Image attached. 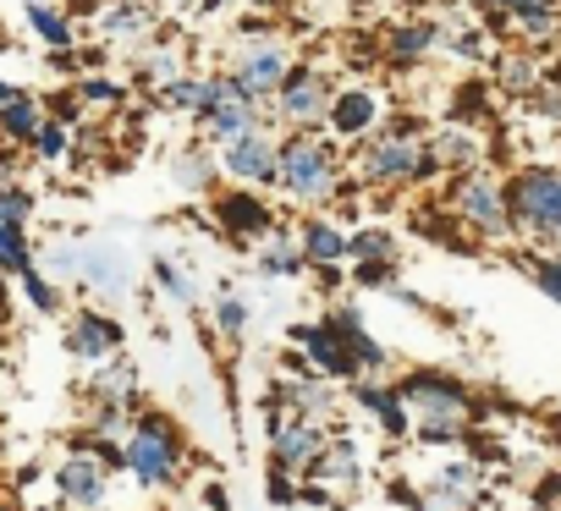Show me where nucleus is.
<instances>
[{"instance_id":"1","label":"nucleus","mask_w":561,"mask_h":511,"mask_svg":"<svg viewBox=\"0 0 561 511\" xmlns=\"http://www.w3.org/2000/svg\"><path fill=\"white\" fill-rule=\"evenodd\" d=\"M353 193L347 154L331 132H280V171H275V198L304 214H325Z\"/></svg>"},{"instance_id":"2","label":"nucleus","mask_w":561,"mask_h":511,"mask_svg":"<svg viewBox=\"0 0 561 511\" xmlns=\"http://www.w3.org/2000/svg\"><path fill=\"white\" fill-rule=\"evenodd\" d=\"M397 396L408 402L413 413V440L430 445V451H451V445H468L473 440V423H479V396L446 374V369H408L402 380H391Z\"/></svg>"},{"instance_id":"3","label":"nucleus","mask_w":561,"mask_h":511,"mask_svg":"<svg viewBox=\"0 0 561 511\" xmlns=\"http://www.w3.org/2000/svg\"><path fill=\"white\" fill-rule=\"evenodd\" d=\"M187 462H193V445H187L182 423L165 407H144L122 440V473L149 495H171V489H182Z\"/></svg>"},{"instance_id":"4","label":"nucleus","mask_w":561,"mask_h":511,"mask_svg":"<svg viewBox=\"0 0 561 511\" xmlns=\"http://www.w3.org/2000/svg\"><path fill=\"white\" fill-rule=\"evenodd\" d=\"M512 231L539 253H561V160H517L506 171Z\"/></svg>"},{"instance_id":"5","label":"nucleus","mask_w":561,"mask_h":511,"mask_svg":"<svg viewBox=\"0 0 561 511\" xmlns=\"http://www.w3.org/2000/svg\"><path fill=\"white\" fill-rule=\"evenodd\" d=\"M347 176L364 193H402V187H424L435 182V154H430V132L424 138H397V132H375L369 143H358L347 154Z\"/></svg>"},{"instance_id":"6","label":"nucleus","mask_w":561,"mask_h":511,"mask_svg":"<svg viewBox=\"0 0 561 511\" xmlns=\"http://www.w3.org/2000/svg\"><path fill=\"white\" fill-rule=\"evenodd\" d=\"M440 209L468 231L473 247H501V242H517L512 231V204H506V171H468V176H446V198Z\"/></svg>"},{"instance_id":"7","label":"nucleus","mask_w":561,"mask_h":511,"mask_svg":"<svg viewBox=\"0 0 561 511\" xmlns=\"http://www.w3.org/2000/svg\"><path fill=\"white\" fill-rule=\"evenodd\" d=\"M336 89L342 83L320 61H298L287 72V83L275 89V100H270V127H280V132H325Z\"/></svg>"},{"instance_id":"8","label":"nucleus","mask_w":561,"mask_h":511,"mask_svg":"<svg viewBox=\"0 0 561 511\" xmlns=\"http://www.w3.org/2000/svg\"><path fill=\"white\" fill-rule=\"evenodd\" d=\"M259 418H264V462L287 467V473H298V478L314 473V462L325 456V445H331V434H336V429H325V423L287 418L275 396L259 402Z\"/></svg>"},{"instance_id":"9","label":"nucleus","mask_w":561,"mask_h":511,"mask_svg":"<svg viewBox=\"0 0 561 511\" xmlns=\"http://www.w3.org/2000/svg\"><path fill=\"white\" fill-rule=\"evenodd\" d=\"M293 67H298V56H293L287 39H237V45L226 50V61H220V72H226L248 100H259V105L275 100V89L287 83Z\"/></svg>"},{"instance_id":"10","label":"nucleus","mask_w":561,"mask_h":511,"mask_svg":"<svg viewBox=\"0 0 561 511\" xmlns=\"http://www.w3.org/2000/svg\"><path fill=\"white\" fill-rule=\"evenodd\" d=\"M270 396L280 402V413H287V418L342 429V385L320 380L298 352H287V363H280V380H275V391H270Z\"/></svg>"},{"instance_id":"11","label":"nucleus","mask_w":561,"mask_h":511,"mask_svg":"<svg viewBox=\"0 0 561 511\" xmlns=\"http://www.w3.org/2000/svg\"><path fill=\"white\" fill-rule=\"evenodd\" d=\"M259 127H270V105L248 100V94L215 67V72H209V105H204V116H198V143L220 149V143L248 138V132H259Z\"/></svg>"},{"instance_id":"12","label":"nucleus","mask_w":561,"mask_h":511,"mask_svg":"<svg viewBox=\"0 0 561 511\" xmlns=\"http://www.w3.org/2000/svg\"><path fill=\"white\" fill-rule=\"evenodd\" d=\"M209 220L226 242H242V247H259L280 231V209L270 193H253V187H220L209 193Z\"/></svg>"},{"instance_id":"13","label":"nucleus","mask_w":561,"mask_h":511,"mask_svg":"<svg viewBox=\"0 0 561 511\" xmlns=\"http://www.w3.org/2000/svg\"><path fill=\"white\" fill-rule=\"evenodd\" d=\"M111 478L116 473L94 451H83L78 440H67L61 462L50 467V495H56L61 511H105L111 506Z\"/></svg>"},{"instance_id":"14","label":"nucleus","mask_w":561,"mask_h":511,"mask_svg":"<svg viewBox=\"0 0 561 511\" xmlns=\"http://www.w3.org/2000/svg\"><path fill=\"white\" fill-rule=\"evenodd\" d=\"M61 352L89 374V369H100V363L127 352V325L111 309H72L67 325H61Z\"/></svg>"},{"instance_id":"15","label":"nucleus","mask_w":561,"mask_h":511,"mask_svg":"<svg viewBox=\"0 0 561 511\" xmlns=\"http://www.w3.org/2000/svg\"><path fill=\"white\" fill-rule=\"evenodd\" d=\"M220 160V176L237 182V187H253V193H275V171H280V132L275 127H259L248 138H231L215 149Z\"/></svg>"},{"instance_id":"16","label":"nucleus","mask_w":561,"mask_h":511,"mask_svg":"<svg viewBox=\"0 0 561 511\" xmlns=\"http://www.w3.org/2000/svg\"><path fill=\"white\" fill-rule=\"evenodd\" d=\"M320 320L336 330V341L347 347V358L358 363L364 380H391V363H397V358H391V347L369 330V320H364V309H358L353 298H331V303L320 309Z\"/></svg>"},{"instance_id":"17","label":"nucleus","mask_w":561,"mask_h":511,"mask_svg":"<svg viewBox=\"0 0 561 511\" xmlns=\"http://www.w3.org/2000/svg\"><path fill=\"white\" fill-rule=\"evenodd\" d=\"M287 347H293L320 380H331V385H342V391L364 380L358 363L347 358V347L336 341V330H331L320 314H314V320H293V325H287Z\"/></svg>"},{"instance_id":"18","label":"nucleus","mask_w":561,"mask_h":511,"mask_svg":"<svg viewBox=\"0 0 561 511\" xmlns=\"http://www.w3.org/2000/svg\"><path fill=\"white\" fill-rule=\"evenodd\" d=\"M391 116V100L380 94V89H369V83H342L336 89V100H331V121H325V132L336 138V143H369L375 132H380V121Z\"/></svg>"},{"instance_id":"19","label":"nucleus","mask_w":561,"mask_h":511,"mask_svg":"<svg viewBox=\"0 0 561 511\" xmlns=\"http://www.w3.org/2000/svg\"><path fill=\"white\" fill-rule=\"evenodd\" d=\"M430 154L440 176H468L484 171L495 154V132L490 127H468V121H435L430 127Z\"/></svg>"},{"instance_id":"20","label":"nucleus","mask_w":561,"mask_h":511,"mask_svg":"<svg viewBox=\"0 0 561 511\" xmlns=\"http://www.w3.org/2000/svg\"><path fill=\"white\" fill-rule=\"evenodd\" d=\"M293 236H298V253H304L309 270H347L353 265V225L331 209L325 214H298Z\"/></svg>"},{"instance_id":"21","label":"nucleus","mask_w":561,"mask_h":511,"mask_svg":"<svg viewBox=\"0 0 561 511\" xmlns=\"http://www.w3.org/2000/svg\"><path fill=\"white\" fill-rule=\"evenodd\" d=\"M89 18H94V39L100 45H122V50L149 45L154 28H160V7H154V0H100Z\"/></svg>"},{"instance_id":"22","label":"nucleus","mask_w":561,"mask_h":511,"mask_svg":"<svg viewBox=\"0 0 561 511\" xmlns=\"http://www.w3.org/2000/svg\"><path fill=\"white\" fill-rule=\"evenodd\" d=\"M347 402L391 440V445H402V440H413V413H408V402L397 396V385L391 380H358V385H347Z\"/></svg>"},{"instance_id":"23","label":"nucleus","mask_w":561,"mask_h":511,"mask_svg":"<svg viewBox=\"0 0 561 511\" xmlns=\"http://www.w3.org/2000/svg\"><path fill=\"white\" fill-rule=\"evenodd\" d=\"M83 402H100V407H127V413H144V369L122 352L100 369L83 374Z\"/></svg>"},{"instance_id":"24","label":"nucleus","mask_w":561,"mask_h":511,"mask_svg":"<svg viewBox=\"0 0 561 511\" xmlns=\"http://www.w3.org/2000/svg\"><path fill=\"white\" fill-rule=\"evenodd\" d=\"M364 478H369V467H364V445L353 440V434H331V445H325V456L314 462V473H309V484H320L325 495H353V489H364Z\"/></svg>"},{"instance_id":"25","label":"nucleus","mask_w":561,"mask_h":511,"mask_svg":"<svg viewBox=\"0 0 561 511\" xmlns=\"http://www.w3.org/2000/svg\"><path fill=\"white\" fill-rule=\"evenodd\" d=\"M83 292H100V298H122L133 287V265L127 253L105 247V242H78V276H72Z\"/></svg>"},{"instance_id":"26","label":"nucleus","mask_w":561,"mask_h":511,"mask_svg":"<svg viewBox=\"0 0 561 511\" xmlns=\"http://www.w3.org/2000/svg\"><path fill=\"white\" fill-rule=\"evenodd\" d=\"M187 72V50L176 45V39H149V45H138L133 56H127V78H133V89H144V94H160L165 83H176Z\"/></svg>"},{"instance_id":"27","label":"nucleus","mask_w":561,"mask_h":511,"mask_svg":"<svg viewBox=\"0 0 561 511\" xmlns=\"http://www.w3.org/2000/svg\"><path fill=\"white\" fill-rule=\"evenodd\" d=\"M380 56L391 67H424L440 56V23L430 18H408V23H391L386 39H380Z\"/></svg>"},{"instance_id":"28","label":"nucleus","mask_w":561,"mask_h":511,"mask_svg":"<svg viewBox=\"0 0 561 511\" xmlns=\"http://www.w3.org/2000/svg\"><path fill=\"white\" fill-rule=\"evenodd\" d=\"M23 28H28L50 56L78 50V18H72L67 7H56V0H28V7H23Z\"/></svg>"},{"instance_id":"29","label":"nucleus","mask_w":561,"mask_h":511,"mask_svg":"<svg viewBox=\"0 0 561 511\" xmlns=\"http://www.w3.org/2000/svg\"><path fill=\"white\" fill-rule=\"evenodd\" d=\"M506 34L523 45V50H545L561 39V0H528L506 18Z\"/></svg>"},{"instance_id":"30","label":"nucleus","mask_w":561,"mask_h":511,"mask_svg":"<svg viewBox=\"0 0 561 511\" xmlns=\"http://www.w3.org/2000/svg\"><path fill=\"white\" fill-rule=\"evenodd\" d=\"M209 325H215V336H220L226 347H242V341H248V330H253V303L237 292V281H231V276H220V281H215Z\"/></svg>"},{"instance_id":"31","label":"nucleus","mask_w":561,"mask_h":511,"mask_svg":"<svg viewBox=\"0 0 561 511\" xmlns=\"http://www.w3.org/2000/svg\"><path fill=\"white\" fill-rule=\"evenodd\" d=\"M253 270H259L264 281H304V276H309L293 225H280L270 242H259V247H253Z\"/></svg>"},{"instance_id":"32","label":"nucleus","mask_w":561,"mask_h":511,"mask_svg":"<svg viewBox=\"0 0 561 511\" xmlns=\"http://www.w3.org/2000/svg\"><path fill=\"white\" fill-rule=\"evenodd\" d=\"M490 61H495V94H512V100H534L539 94V83H545L539 56H528V50H495Z\"/></svg>"},{"instance_id":"33","label":"nucleus","mask_w":561,"mask_h":511,"mask_svg":"<svg viewBox=\"0 0 561 511\" xmlns=\"http://www.w3.org/2000/svg\"><path fill=\"white\" fill-rule=\"evenodd\" d=\"M495 83L484 78H462L446 100V121H468V127H495Z\"/></svg>"},{"instance_id":"34","label":"nucleus","mask_w":561,"mask_h":511,"mask_svg":"<svg viewBox=\"0 0 561 511\" xmlns=\"http://www.w3.org/2000/svg\"><path fill=\"white\" fill-rule=\"evenodd\" d=\"M39 127H45V100L34 89H23L7 111H0V143H12V149H28Z\"/></svg>"},{"instance_id":"35","label":"nucleus","mask_w":561,"mask_h":511,"mask_svg":"<svg viewBox=\"0 0 561 511\" xmlns=\"http://www.w3.org/2000/svg\"><path fill=\"white\" fill-rule=\"evenodd\" d=\"M440 56H451V61H490L495 50H490V34H484V23H473V18H446L440 23Z\"/></svg>"},{"instance_id":"36","label":"nucleus","mask_w":561,"mask_h":511,"mask_svg":"<svg viewBox=\"0 0 561 511\" xmlns=\"http://www.w3.org/2000/svg\"><path fill=\"white\" fill-rule=\"evenodd\" d=\"M402 236L386 220H353V265H391Z\"/></svg>"},{"instance_id":"37","label":"nucleus","mask_w":561,"mask_h":511,"mask_svg":"<svg viewBox=\"0 0 561 511\" xmlns=\"http://www.w3.org/2000/svg\"><path fill=\"white\" fill-rule=\"evenodd\" d=\"M154 105L165 111V116H204V105H209V78L204 72H182L176 83H165L160 94H154Z\"/></svg>"},{"instance_id":"38","label":"nucleus","mask_w":561,"mask_h":511,"mask_svg":"<svg viewBox=\"0 0 561 511\" xmlns=\"http://www.w3.org/2000/svg\"><path fill=\"white\" fill-rule=\"evenodd\" d=\"M72 94L83 111H122L133 100V83H122L111 72H83V78H72Z\"/></svg>"},{"instance_id":"39","label":"nucleus","mask_w":561,"mask_h":511,"mask_svg":"<svg viewBox=\"0 0 561 511\" xmlns=\"http://www.w3.org/2000/svg\"><path fill=\"white\" fill-rule=\"evenodd\" d=\"M171 171H176V187H187V193H215L220 160L209 154V143H187V149L171 160Z\"/></svg>"},{"instance_id":"40","label":"nucleus","mask_w":561,"mask_h":511,"mask_svg":"<svg viewBox=\"0 0 561 511\" xmlns=\"http://www.w3.org/2000/svg\"><path fill=\"white\" fill-rule=\"evenodd\" d=\"M149 281H154V292H160L165 303H176V309H193V303H198L193 276L171 259V253H154V259H149Z\"/></svg>"},{"instance_id":"41","label":"nucleus","mask_w":561,"mask_h":511,"mask_svg":"<svg viewBox=\"0 0 561 511\" xmlns=\"http://www.w3.org/2000/svg\"><path fill=\"white\" fill-rule=\"evenodd\" d=\"M72 154H78V132L45 116V127H39L34 143H28V160H39V165H67Z\"/></svg>"},{"instance_id":"42","label":"nucleus","mask_w":561,"mask_h":511,"mask_svg":"<svg viewBox=\"0 0 561 511\" xmlns=\"http://www.w3.org/2000/svg\"><path fill=\"white\" fill-rule=\"evenodd\" d=\"M18 292H23V303H28L34 314H45V320L67 314V292H61V281H50L39 265H34L28 276H18Z\"/></svg>"},{"instance_id":"43","label":"nucleus","mask_w":561,"mask_h":511,"mask_svg":"<svg viewBox=\"0 0 561 511\" xmlns=\"http://www.w3.org/2000/svg\"><path fill=\"white\" fill-rule=\"evenodd\" d=\"M39 214V193L28 182H7L0 187V225H12V231H28Z\"/></svg>"},{"instance_id":"44","label":"nucleus","mask_w":561,"mask_h":511,"mask_svg":"<svg viewBox=\"0 0 561 511\" xmlns=\"http://www.w3.org/2000/svg\"><path fill=\"white\" fill-rule=\"evenodd\" d=\"M39 265V253H34V242H28V231H12V225H0V276H28Z\"/></svg>"},{"instance_id":"45","label":"nucleus","mask_w":561,"mask_h":511,"mask_svg":"<svg viewBox=\"0 0 561 511\" xmlns=\"http://www.w3.org/2000/svg\"><path fill=\"white\" fill-rule=\"evenodd\" d=\"M264 500H270L275 511L304 506V478H298V473H287V467H275V462H264Z\"/></svg>"},{"instance_id":"46","label":"nucleus","mask_w":561,"mask_h":511,"mask_svg":"<svg viewBox=\"0 0 561 511\" xmlns=\"http://www.w3.org/2000/svg\"><path fill=\"white\" fill-rule=\"evenodd\" d=\"M523 270H528V281L561 309V253H539V247H534V253H523Z\"/></svg>"},{"instance_id":"47","label":"nucleus","mask_w":561,"mask_h":511,"mask_svg":"<svg viewBox=\"0 0 561 511\" xmlns=\"http://www.w3.org/2000/svg\"><path fill=\"white\" fill-rule=\"evenodd\" d=\"M347 281L358 287V292H397L402 287V265L391 259V265H347Z\"/></svg>"},{"instance_id":"48","label":"nucleus","mask_w":561,"mask_h":511,"mask_svg":"<svg viewBox=\"0 0 561 511\" xmlns=\"http://www.w3.org/2000/svg\"><path fill=\"white\" fill-rule=\"evenodd\" d=\"M39 100H45V116H50V121H61V127H72V132H78V127H83V116H89V111L78 105L72 83H67V89H56V94H39Z\"/></svg>"},{"instance_id":"49","label":"nucleus","mask_w":561,"mask_h":511,"mask_svg":"<svg viewBox=\"0 0 561 511\" xmlns=\"http://www.w3.org/2000/svg\"><path fill=\"white\" fill-rule=\"evenodd\" d=\"M528 111H534V116H545V121H561V83H556V78H545V83H539V94L528 100Z\"/></svg>"},{"instance_id":"50","label":"nucleus","mask_w":561,"mask_h":511,"mask_svg":"<svg viewBox=\"0 0 561 511\" xmlns=\"http://www.w3.org/2000/svg\"><path fill=\"white\" fill-rule=\"evenodd\" d=\"M23 160H28V149L0 143V187H7V182H23Z\"/></svg>"},{"instance_id":"51","label":"nucleus","mask_w":561,"mask_h":511,"mask_svg":"<svg viewBox=\"0 0 561 511\" xmlns=\"http://www.w3.org/2000/svg\"><path fill=\"white\" fill-rule=\"evenodd\" d=\"M198 495H204V511H231V495H226V484H220V478H209Z\"/></svg>"},{"instance_id":"52","label":"nucleus","mask_w":561,"mask_h":511,"mask_svg":"<svg viewBox=\"0 0 561 511\" xmlns=\"http://www.w3.org/2000/svg\"><path fill=\"white\" fill-rule=\"evenodd\" d=\"M12 336V276H0V341Z\"/></svg>"},{"instance_id":"53","label":"nucleus","mask_w":561,"mask_h":511,"mask_svg":"<svg viewBox=\"0 0 561 511\" xmlns=\"http://www.w3.org/2000/svg\"><path fill=\"white\" fill-rule=\"evenodd\" d=\"M479 7H484L490 18H512L517 7H528V0H479Z\"/></svg>"},{"instance_id":"54","label":"nucleus","mask_w":561,"mask_h":511,"mask_svg":"<svg viewBox=\"0 0 561 511\" xmlns=\"http://www.w3.org/2000/svg\"><path fill=\"white\" fill-rule=\"evenodd\" d=\"M18 94H23V83H12V78H0V111H7V105H12Z\"/></svg>"},{"instance_id":"55","label":"nucleus","mask_w":561,"mask_h":511,"mask_svg":"<svg viewBox=\"0 0 561 511\" xmlns=\"http://www.w3.org/2000/svg\"><path fill=\"white\" fill-rule=\"evenodd\" d=\"M242 7H248V12H280L287 0H242Z\"/></svg>"},{"instance_id":"56","label":"nucleus","mask_w":561,"mask_h":511,"mask_svg":"<svg viewBox=\"0 0 561 511\" xmlns=\"http://www.w3.org/2000/svg\"><path fill=\"white\" fill-rule=\"evenodd\" d=\"M220 7H226V0H204V12H209V18H215V12H220Z\"/></svg>"},{"instance_id":"57","label":"nucleus","mask_w":561,"mask_h":511,"mask_svg":"<svg viewBox=\"0 0 561 511\" xmlns=\"http://www.w3.org/2000/svg\"><path fill=\"white\" fill-rule=\"evenodd\" d=\"M0 511H23V506H18V500H7V495H0Z\"/></svg>"}]
</instances>
